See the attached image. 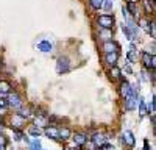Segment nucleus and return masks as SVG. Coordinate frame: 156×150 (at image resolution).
<instances>
[{
	"instance_id": "f257e3e1",
	"label": "nucleus",
	"mask_w": 156,
	"mask_h": 150,
	"mask_svg": "<svg viewBox=\"0 0 156 150\" xmlns=\"http://www.w3.org/2000/svg\"><path fill=\"white\" fill-rule=\"evenodd\" d=\"M119 92L123 98L129 97V95H137V88L136 86H131L128 81H122L120 86H119Z\"/></svg>"
},
{
	"instance_id": "f03ea898",
	"label": "nucleus",
	"mask_w": 156,
	"mask_h": 150,
	"mask_svg": "<svg viewBox=\"0 0 156 150\" xmlns=\"http://www.w3.org/2000/svg\"><path fill=\"white\" fill-rule=\"evenodd\" d=\"M97 23L100 25V28H114L115 19L111 14H100L97 17Z\"/></svg>"
},
{
	"instance_id": "7ed1b4c3",
	"label": "nucleus",
	"mask_w": 156,
	"mask_h": 150,
	"mask_svg": "<svg viewBox=\"0 0 156 150\" xmlns=\"http://www.w3.org/2000/svg\"><path fill=\"white\" fill-rule=\"evenodd\" d=\"M140 61H142V64H144L145 69L154 70V67H156V58H154V55H150L148 52H142Z\"/></svg>"
},
{
	"instance_id": "20e7f679",
	"label": "nucleus",
	"mask_w": 156,
	"mask_h": 150,
	"mask_svg": "<svg viewBox=\"0 0 156 150\" xmlns=\"http://www.w3.org/2000/svg\"><path fill=\"white\" fill-rule=\"evenodd\" d=\"M70 70V61L67 56H59L56 61V72L58 73H66Z\"/></svg>"
},
{
	"instance_id": "39448f33",
	"label": "nucleus",
	"mask_w": 156,
	"mask_h": 150,
	"mask_svg": "<svg viewBox=\"0 0 156 150\" xmlns=\"http://www.w3.org/2000/svg\"><path fill=\"white\" fill-rule=\"evenodd\" d=\"M8 106H11L12 109H19L22 105H23V102H22V97L17 94V92H9V97H8Z\"/></svg>"
},
{
	"instance_id": "423d86ee",
	"label": "nucleus",
	"mask_w": 156,
	"mask_h": 150,
	"mask_svg": "<svg viewBox=\"0 0 156 150\" xmlns=\"http://www.w3.org/2000/svg\"><path fill=\"white\" fill-rule=\"evenodd\" d=\"M103 53H109V52H120V45L117 44L114 39H109V41H103Z\"/></svg>"
},
{
	"instance_id": "0eeeda50",
	"label": "nucleus",
	"mask_w": 156,
	"mask_h": 150,
	"mask_svg": "<svg viewBox=\"0 0 156 150\" xmlns=\"http://www.w3.org/2000/svg\"><path fill=\"white\" fill-rule=\"evenodd\" d=\"M9 119H11V125H9V127L12 130H20L23 125H25V119L20 114H11Z\"/></svg>"
},
{
	"instance_id": "6e6552de",
	"label": "nucleus",
	"mask_w": 156,
	"mask_h": 150,
	"mask_svg": "<svg viewBox=\"0 0 156 150\" xmlns=\"http://www.w3.org/2000/svg\"><path fill=\"white\" fill-rule=\"evenodd\" d=\"M122 139H123V144H125L126 147H133V145L136 144V138H134V134L129 131V130H125V131H123Z\"/></svg>"
},
{
	"instance_id": "1a4fd4ad",
	"label": "nucleus",
	"mask_w": 156,
	"mask_h": 150,
	"mask_svg": "<svg viewBox=\"0 0 156 150\" xmlns=\"http://www.w3.org/2000/svg\"><path fill=\"white\" fill-rule=\"evenodd\" d=\"M119 56L120 53L119 52H109V53H105V62L111 67V66H115L117 61H119Z\"/></svg>"
},
{
	"instance_id": "9d476101",
	"label": "nucleus",
	"mask_w": 156,
	"mask_h": 150,
	"mask_svg": "<svg viewBox=\"0 0 156 150\" xmlns=\"http://www.w3.org/2000/svg\"><path fill=\"white\" fill-rule=\"evenodd\" d=\"M37 48L41 50L42 53H51L53 52V44H51L48 39H42L41 42L37 44Z\"/></svg>"
},
{
	"instance_id": "9b49d317",
	"label": "nucleus",
	"mask_w": 156,
	"mask_h": 150,
	"mask_svg": "<svg viewBox=\"0 0 156 150\" xmlns=\"http://www.w3.org/2000/svg\"><path fill=\"white\" fill-rule=\"evenodd\" d=\"M98 38H100L101 41L114 39V30H112V28H100V31H98Z\"/></svg>"
},
{
	"instance_id": "f8f14e48",
	"label": "nucleus",
	"mask_w": 156,
	"mask_h": 150,
	"mask_svg": "<svg viewBox=\"0 0 156 150\" xmlns=\"http://www.w3.org/2000/svg\"><path fill=\"white\" fill-rule=\"evenodd\" d=\"M137 106V95H129L125 98V109L126 111H133Z\"/></svg>"
},
{
	"instance_id": "ddd939ff",
	"label": "nucleus",
	"mask_w": 156,
	"mask_h": 150,
	"mask_svg": "<svg viewBox=\"0 0 156 150\" xmlns=\"http://www.w3.org/2000/svg\"><path fill=\"white\" fill-rule=\"evenodd\" d=\"M45 136H48L50 139H53V141H59V133H58V128L53 127V125H50V127H47L44 130Z\"/></svg>"
},
{
	"instance_id": "4468645a",
	"label": "nucleus",
	"mask_w": 156,
	"mask_h": 150,
	"mask_svg": "<svg viewBox=\"0 0 156 150\" xmlns=\"http://www.w3.org/2000/svg\"><path fill=\"white\" fill-rule=\"evenodd\" d=\"M109 78L112 81H120L122 80V70L117 67V64L111 66V69H109Z\"/></svg>"
},
{
	"instance_id": "2eb2a0df",
	"label": "nucleus",
	"mask_w": 156,
	"mask_h": 150,
	"mask_svg": "<svg viewBox=\"0 0 156 150\" xmlns=\"http://www.w3.org/2000/svg\"><path fill=\"white\" fill-rule=\"evenodd\" d=\"M140 2H142V6H144L147 14L148 16L153 14L154 12V0H140Z\"/></svg>"
},
{
	"instance_id": "dca6fc26",
	"label": "nucleus",
	"mask_w": 156,
	"mask_h": 150,
	"mask_svg": "<svg viewBox=\"0 0 156 150\" xmlns=\"http://www.w3.org/2000/svg\"><path fill=\"white\" fill-rule=\"evenodd\" d=\"M73 142H75V145H78V147H83V145L87 142V138H86V134H83V133H75Z\"/></svg>"
},
{
	"instance_id": "f3484780",
	"label": "nucleus",
	"mask_w": 156,
	"mask_h": 150,
	"mask_svg": "<svg viewBox=\"0 0 156 150\" xmlns=\"http://www.w3.org/2000/svg\"><path fill=\"white\" fill-rule=\"evenodd\" d=\"M12 89V84L8 80H0V94H9Z\"/></svg>"
},
{
	"instance_id": "a211bd4d",
	"label": "nucleus",
	"mask_w": 156,
	"mask_h": 150,
	"mask_svg": "<svg viewBox=\"0 0 156 150\" xmlns=\"http://www.w3.org/2000/svg\"><path fill=\"white\" fill-rule=\"evenodd\" d=\"M58 133H59V139H62V141L69 139V138L72 136V131H70V128H67V127L59 128V130H58Z\"/></svg>"
},
{
	"instance_id": "6ab92c4d",
	"label": "nucleus",
	"mask_w": 156,
	"mask_h": 150,
	"mask_svg": "<svg viewBox=\"0 0 156 150\" xmlns=\"http://www.w3.org/2000/svg\"><path fill=\"white\" fill-rule=\"evenodd\" d=\"M137 105H139V117H144L147 112H148V108H147V105L144 102V98H139Z\"/></svg>"
},
{
	"instance_id": "aec40b11",
	"label": "nucleus",
	"mask_w": 156,
	"mask_h": 150,
	"mask_svg": "<svg viewBox=\"0 0 156 150\" xmlns=\"http://www.w3.org/2000/svg\"><path fill=\"white\" fill-rule=\"evenodd\" d=\"M92 142H94L97 147H98V145L101 147L103 144H105V136H103L101 133H95V134H94V138H92Z\"/></svg>"
},
{
	"instance_id": "412c9836",
	"label": "nucleus",
	"mask_w": 156,
	"mask_h": 150,
	"mask_svg": "<svg viewBox=\"0 0 156 150\" xmlns=\"http://www.w3.org/2000/svg\"><path fill=\"white\" fill-rule=\"evenodd\" d=\"M19 114H20L23 119H28V117L31 116V108H30V106H23V105H22V106L19 108Z\"/></svg>"
},
{
	"instance_id": "4be33fe9",
	"label": "nucleus",
	"mask_w": 156,
	"mask_h": 150,
	"mask_svg": "<svg viewBox=\"0 0 156 150\" xmlns=\"http://www.w3.org/2000/svg\"><path fill=\"white\" fill-rule=\"evenodd\" d=\"M126 58H128L129 62H136V61H137V52H136V48H129Z\"/></svg>"
},
{
	"instance_id": "5701e85b",
	"label": "nucleus",
	"mask_w": 156,
	"mask_h": 150,
	"mask_svg": "<svg viewBox=\"0 0 156 150\" xmlns=\"http://www.w3.org/2000/svg\"><path fill=\"white\" fill-rule=\"evenodd\" d=\"M89 5L92 9H100L103 5V0H89Z\"/></svg>"
},
{
	"instance_id": "b1692460",
	"label": "nucleus",
	"mask_w": 156,
	"mask_h": 150,
	"mask_svg": "<svg viewBox=\"0 0 156 150\" xmlns=\"http://www.w3.org/2000/svg\"><path fill=\"white\" fill-rule=\"evenodd\" d=\"M28 133H30L31 136L37 138V136H41V134H42V130H41V128H37V127H30V128H28Z\"/></svg>"
},
{
	"instance_id": "393cba45",
	"label": "nucleus",
	"mask_w": 156,
	"mask_h": 150,
	"mask_svg": "<svg viewBox=\"0 0 156 150\" xmlns=\"http://www.w3.org/2000/svg\"><path fill=\"white\" fill-rule=\"evenodd\" d=\"M30 150H42V147H41V141H39V139L31 141V142H30Z\"/></svg>"
},
{
	"instance_id": "a878e982",
	"label": "nucleus",
	"mask_w": 156,
	"mask_h": 150,
	"mask_svg": "<svg viewBox=\"0 0 156 150\" xmlns=\"http://www.w3.org/2000/svg\"><path fill=\"white\" fill-rule=\"evenodd\" d=\"M101 8H105V11H111L112 9V0H103V5H101Z\"/></svg>"
},
{
	"instance_id": "bb28decb",
	"label": "nucleus",
	"mask_w": 156,
	"mask_h": 150,
	"mask_svg": "<svg viewBox=\"0 0 156 150\" xmlns=\"http://www.w3.org/2000/svg\"><path fill=\"white\" fill-rule=\"evenodd\" d=\"M148 33L151 34V38H154V36H156V30H154V20H151V22H150V25H148Z\"/></svg>"
},
{
	"instance_id": "cd10ccee",
	"label": "nucleus",
	"mask_w": 156,
	"mask_h": 150,
	"mask_svg": "<svg viewBox=\"0 0 156 150\" xmlns=\"http://www.w3.org/2000/svg\"><path fill=\"white\" fill-rule=\"evenodd\" d=\"M6 144H8V139H6V136L0 134V145H2V147H5Z\"/></svg>"
},
{
	"instance_id": "c85d7f7f",
	"label": "nucleus",
	"mask_w": 156,
	"mask_h": 150,
	"mask_svg": "<svg viewBox=\"0 0 156 150\" xmlns=\"http://www.w3.org/2000/svg\"><path fill=\"white\" fill-rule=\"evenodd\" d=\"M0 108H8V102L5 98H0Z\"/></svg>"
},
{
	"instance_id": "c756f323",
	"label": "nucleus",
	"mask_w": 156,
	"mask_h": 150,
	"mask_svg": "<svg viewBox=\"0 0 156 150\" xmlns=\"http://www.w3.org/2000/svg\"><path fill=\"white\" fill-rule=\"evenodd\" d=\"M144 150H151V147L148 145V141H147V139L144 141Z\"/></svg>"
},
{
	"instance_id": "7c9ffc66",
	"label": "nucleus",
	"mask_w": 156,
	"mask_h": 150,
	"mask_svg": "<svg viewBox=\"0 0 156 150\" xmlns=\"http://www.w3.org/2000/svg\"><path fill=\"white\" fill-rule=\"evenodd\" d=\"M126 2H133V3H136V2H137V0H126Z\"/></svg>"
},
{
	"instance_id": "2f4dec72",
	"label": "nucleus",
	"mask_w": 156,
	"mask_h": 150,
	"mask_svg": "<svg viewBox=\"0 0 156 150\" xmlns=\"http://www.w3.org/2000/svg\"><path fill=\"white\" fill-rule=\"evenodd\" d=\"M3 67V64H2V61H0V69H2Z\"/></svg>"
},
{
	"instance_id": "473e14b6",
	"label": "nucleus",
	"mask_w": 156,
	"mask_h": 150,
	"mask_svg": "<svg viewBox=\"0 0 156 150\" xmlns=\"http://www.w3.org/2000/svg\"><path fill=\"white\" fill-rule=\"evenodd\" d=\"M0 150H5V147H2V145H0Z\"/></svg>"
},
{
	"instance_id": "72a5a7b5",
	"label": "nucleus",
	"mask_w": 156,
	"mask_h": 150,
	"mask_svg": "<svg viewBox=\"0 0 156 150\" xmlns=\"http://www.w3.org/2000/svg\"><path fill=\"white\" fill-rule=\"evenodd\" d=\"M0 128H2V127H0Z\"/></svg>"
}]
</instances>
